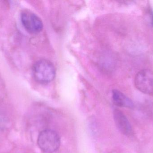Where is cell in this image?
<instances>
[{
  "instance_id": "8",
  "label": "cell",
  "mask_w": 153,
  "mask_h": 153,
  "mask_svg": "<svg viewBox=\"0 0 153 153\" xmlns=\"http://www.w3.org/2000/svg\"><path fill=\"white\" fill-rule=\"evenodd\" d=\"M3 123V119L0 116V129L1 128V126H2Z\"/></svg>"
},
{
  "instance_id": "7",
  "label": "cell",
  "mask_w": 153,
  "mask_h": 153,
  "mask_svg": "<svg viewBox=\"0 0 153 153\" xmlns=\"http://www.w3.org/2000/svg\"><path fill=\"white\" fill-rule=\"evenodd\" d=\"M149 15L151 20V23L153 26V11L152 10H149Z\"/></svg>"
},
{
  "instance_id": "4",
  "label": "cell",
  "mask_w": 153,
  "mask_h": 153,
  "mask_svg": "<svg viewBox=\"0 0 153 153\" xmlns=\"http://www.w3.org/2000/svg\"><path fill=\"white\" fill-rule=\"evenodd\" d=\"M21 20L25 29L31 34H37L43 29V23L41 19L31 12H22Z\"/></svg>"
},
{
  "instance_id": "6",
  "label": "cell",
  "mask_w": 153,
  "mask_h": 153,
  "mask_svg": "<svg viewBox=\"0 0 153 153\" xmlns=\"http://www.w3.org/2000/svg\"><path fill=\"white\" fill-rule=\"evenodd\" d=\"M112 98L114 104L119 107L129 109H133L134 107L133 101L118 90L112 91Z\"/></svg>"
},
{
  "instance_id": "1",
  "label": "cell",
  "mask_w": 153,
  "mask_h": 153,
  "mask_svg": "<svg viewBox=\"0 0 153 153\" xmlns=\"http://www.w3.org/2000/svg\"><path fill=\"white\" fill-rule=\"evenodd\" d=\"M34 79L41 84H47L53 81L56 76L54 65L46 59H41L34 64L32 69Z\"/></svg>"
},
{
  "instance_id": "3",
  "label": "cell",
  "mask_w": 153,
  "mask_h": 153,
  "mask_svg": "<svg viewBox=\"0 0 153 153\" xmlns=\"http://www.w3.org/2000/svg\"><path fill=\"white\" fill-rule=\"evenodd\" d=\"M135 86L143 93L153 94V72L149 69H143L138 72L134 79Z\"/></svg>"
},
{
  "instance_id": "5",
  "label": "cell",
  "mask_w": 153,
  "mask_h": 153,
  "mask_svg": "<svg viewBox=\"0 0 153 153\" xmlns=\"http://www.w3.org/2000/svg\"><path fill=\"white\" fill-rule=\"evenodd\" d=\"M114 121L118 129L125 135L130 136L133 134L132 127L125 114L118 109L113 111Z\"/></svg>"
},
{
  "instance_id": "2",
  "label": "cell",
  "mask_w": 153,
  "mask_h": 153,
  "mask_svg": "<svg viewBox=\"0 0 153 153\" xmlns=\"http://www.w3.org/2000/svg\"><path fill=\"white\" fill-rule=\"evenodd\" d=\"M37 143L40 149L46 153H53L60 147L61 139L58 134L52 129L43 130L38 137Z\"/></svg>"
}]
</instances>
